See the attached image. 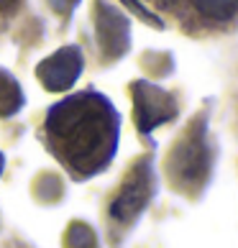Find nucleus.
Returning a JSON list of instances; mask_svg holds the SVG:
<instances>
[{
    "mask_svg": "<svg viewBox=\"0 0 238 248\" xmlns=\"http://www.w3.org/2000/svg\"><path fill=\"white\" fill-rule=\"evenodd\" d=\"M123 3H126L128 8H131V11H133V13H139V16L143 18V21H151L154 26H157V29H161V26H164V23H161V21H159V18H157V16H154V13H151V11H146V8H143V5L139 3V0H123Z\"/></svg>",
    "mask_w": 238,
    "mask_h": 248,
    "instance_id": "obj_9",
    "label": "nucleus"
},
{
    "mask_svg": "<svg viewBox=\"0 0 238 248\" xmlns=\"http://www.w3.org/2000/svg\"><path fill=\"white\" fill-rule=\"evenodd\" d=\"M16 3H18V0H0V5H3V8H5V5L11 8V5H16Z\"/></svg>",
    "mask_w": 238,
    "mask_h": 248,
    "instance_id": "obj_10",
    "label": "nucleus"
},
{
    "mask_svg": "<svg viewBox=\"0 0 238 248\" xmlns=\"http://www.w3.org/2000/svg\"><path fill=\"white\" fill-rule=\"evenodd\" d=\"M23 105V93L18 82L0 69V115H13L18 108Z\"/></svg>",
    "mask_w": 238,
    "mask_h": 248,
    "instance_id": "obj_6",
    "label": "nucleus"
},
{
    "mask_svg": "<svg viewBox=\"0 0 238 248\" xmlns=\"http://www.w3.org/2000/svg\"><path fill=\"white\" fill-rule=\"evenodd\" d=\"M95 23H97V39H100V46H103L105 57H111V59L123 57L128 46H131V23H128V18L118 8L100 0Z\"/></svg>",
    "mask_w": 238,
    "mask_h": 248,
    "instance_id": "obj_3",
    "label": "nucleus"
},
{
    "mask_svg": "<svg viewBox=\"0 0 238 248\" xmlns=\"http://www.w3.org/2000/svg\"><path fill=\"white\" fill-rule=\"evenodd\" d=\"M195 5L203 16L215 21H228L238 11V0H195Z\"/></svg>",
    "mask_w": 238,
    "mask_h": 248,
    "instance_id": "obj_7",
    "label": "nucleus"
},
{
    "mask_svg": "<svg viewBox=\"0 0 238 248\" xmlns=\"http://www.w3.org/2000/svg\"><path fill=\"white\" fill-rule=\"evenodd\" d=\"M47 128L64 164L69 161L82 174L100 171L115 154L118 113L95 93H82L54 105L47 115Z\"/></svg>",
    "mask_w": 238,
    "mask_h": 248,
    "instance_id": "obj_1",
    "label": "nucleus"
},
{
    "mask_svg": "<svg viewBox=\"0 0 238 248\" xmlns=\"http://www.w3.org/2000/svg\"><path fill=\"white\" fill-rule=\"evenodd\" d=\"M67 243H69V248H95V235H93V231H90L87 225L77 223V225L69 228Z\"/></svg>",
    "mask_w": 238,
    "mask_h": 248,
    "instance_id": "obj_8",
    "label": "nucleus"
},
{
    "mask_svg": "<svg viewBox=\"0 0 238 248\" xmlns=\"http://www.w3.org/2000/svg\"><path fill=\"white\" fill-rule=\"evenodd\" d=\"M41 85L51 93H64L69 90L82 75V51L77 46H64L54 51L49 59H44L36 67Z\"/></svg>",
    "mask_w": 238,
    "mask_h": 248,
    "instance_id": "obj_2",
    "label": "nucleus"
},
{
    "mask_svg": "<svg viewBox=\"0 0 238 248\" xmlns=\"http://www.w3.org/2000/svg\"><path fill=\"white\" fill-rule=\"evenodd\" d=\"M136 108H139V125L141 131H151L159 123L169 121L177 113V105L164 90L149 82H139L136 85Z\"/></svg>",
    "mask_w": 238,
    "mask_h": 248,
    "instance_id": "obj_4",
    "label": "nucleus"
},
{
    "mask_svg": "<svg viewBox=\"0 0 238 248\" xmlns=\"http://www.w3.org/2000/svg\"><path fill=\"white\" fill-rule=\"evenodd\" d=\"M3 169H5V159H3V154H0V174H3Z\"/></svg>",
    "mask_w": 238,
    "mask_h": 248,
    "instance_id": "obj_11",
    "label": "nucleus"
},
{
    "mask_svg": "<svg viewBox=\"0 0 238 248\" xmlns=\"http://www.w3.org/2000/svg\"><path fill=\"white\" fill-rule=\"evenodd\" d=\"M149 195H151V171H149L146 164H141V167L133 171V177L126 179L123 192L115 197L113 207H111L113 217L126 220V223H128V220H133L146 207Z\"/></svg>",
    "mask_w": 238,
    "mask_h": 248,
    "instance_id": "obj_5",
    "label": "nucleus"
}]
</instances>
